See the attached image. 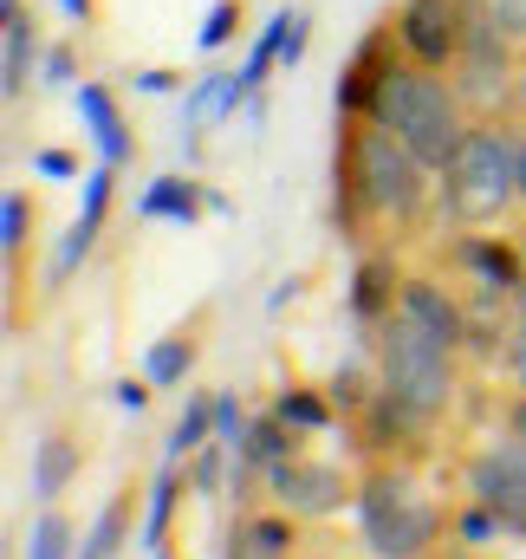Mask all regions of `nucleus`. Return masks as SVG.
I'll return each instance as SVG.
<instances>
[{
    "label": "nucleus",
    "instance_id": "nucleus-27",
    "mask_svg": "<svg viewBox=\"0 0 526 559\" xmlns=\"http://www.w3.org/2000/svg\"><path fill=\"white\" fill-rule=\"evenodd\" d=\"M98 241H105V228H92L85 215L59 235V248H52V261H46V293H65L72 280H79V267L98 254Z\"/></svg>",
    "mask_w": 526,
    "mask_h": 559
},
{
    "label": "nucleus",
    "instance_id": "nucleus-16",
    "mask_svg": "<svg viewBox=\"0 0 526 559\" xmlns=\"http://www.w3.org/2000/svg\"><path fill=\"white\" fill-rule=\"evenodd\" d=\"M299 514H286V508H241L235 514V527H228V554L222 559H299Z\"/></svg>",
    "mask_w": 526,
    "mask_h": 559
},
{
    "label": "nucleus",
    "instance_id": "nucleus-36",
    "mask_svg": "<svg viewBox=\"0 0 526 559\" xmlns=\"http://www.w3.org/2000/svg\"><path fill=\"white\" fill-rule=\"evenodd\" d=\"M306 46H312V13H299V7H292V26H286V52H279V66L292 72V66L306 59Z\"/></svg>",
    "mask_w": 526,
    "mask_h": 559
},
{
    "label": "nucleus",
    "instance_id": "nucleus-11",
    "mask_svg": "<svg viewBox=\"0 0 526 559\" xmlns=\"http://www.w3.org/2000/svg\"><path fill=\"white\" fill-rule=\"evenodd\" d=\"M391 13H396V33H403V52H409L416 66L449 72L455 52H462V39H468L475 0H403V7H391Z\"/></svg>",
    "mask_w": 526,
    "mask_h": 559
},
{
    "label": "nucleus",
    "instance_id": "nucleus-3",
    "mask_svg": "<svg viewBox=\"0 0 526 559\" xmlns=\"http://www.w3.org/2000/svg\"><path fill=\"white\" fill-rule=\"evenodd\" d=\"M351 514L378 559H429L449 540V508L422 488L416 462H364Z\"/></svg>",
    "mask_w": 526,
    "mask_h": 559
},
{
    "label": "nucleus",
    "instance_id": "nucleus-44",
    "mask_svg": "<svg viewBox=\"0 0 526 559\" xmlns=\"http://www.w3.org/2000/svg\"><path fill=\"white\" fill-rule=\"evenodd\" d=\"M521 124H526V59H521Z\"/></svg>",
    "mask_w": 526,
    "mask_h": 559
},
{
    "label": "nucleus",
    "instance_id": "nucleus-46",
    "mask_svg": "<svg viewBox=\"0 0 526 559\" xmlns=\"http://www.w3.org/2000/svg\"><path fill=\"white\" fill-rule=\"evenodd\" d=\"M156 559H176V547H156Z\"/></svg>",
    "mask_w": 526,
    "mask_h": 559
},
{
    "label": "nucleus",
    "instance_id": "nucleus-1",
    "mask_svg": "<svg viewBox=\"0 0 526 559\" xmlns=\"http://www.w3.org/2000/svg\"><path fill=\"white\" fill-rule=\"evenodd\" d=\"M435 209V169L409 143L371 124L338 118L332 143V228L338 241L378 248V235H416Z\"/></svg>",
    "mask_w": 526,
    "mask_h": 559
},
{
    "label": "nucleus",
    "instance_id": "nucleus-33",
    "mask_svg": "<svg viewBox=\"0 0 526 559\" xmlns=\"http://www.w3.org/2000/svg\"><path fill=\"white\" fill-rule=\"evenodd\" d=\"M501 371H507V384H514V391H526V312H514V325H507Z\"/></svg>",
    "mask_w": 526,
    "mask_h": 559
},
{
    "label": "nucleus",
    "instance_id": "nucleus-8",
    "mask_svg": "<svg viewBox=\"0 0 526 559\" xmlns=\"http://www.w3.org/2000/svg\"><path fill=\"white\" fill-rule=\"evenodd\" d=\"M266 501L299 514V521H332L345 508H358V468L345 462H325V455H292L279 468H266Z\"/></svg>",
    "mask_w": 526,
    "mask_h": 559
},
{
    "label": "nucleus",
    "instance_id": "nucleus-34",
    "mask_svg": "<svg viewBox=\"0 0 526 559\" xmlns=\"http://www.w3.org/2000/svg\"><path fill=\"white\" fill-rule=\"evenodd\" d=\"M39 85H79V46H46Z\"/></svg>",
    "mask_w": 526,
    "mask_h": 559
},
{
    "label": "nucleus",
    "instance_id": "nucleus-21",
    "mask_svg": "<svg viewBox=\"0 0 526 559\" xmlns=\"http://www.w3.org/2000/svg\"><path fill=\"white\" fill-rule=\"evenodd\" d=\"M306 449H312V436H306V429H292L273 404L254 411L248 429H241V442H235V455H248L254 468H279V462H292V455H306Z\"/></svg>",
    "mask_w": 526,
    "mask_h": 559
},
{
    "label": "nucleus",
    "instance_id": "nucleus-29",
    "mask_svg": "<svg viewBox=\"0 0 526 559\" xmlns=\"http://www.w3.org/2000/svg\"><path fill=\"white\" fill-rule=\"evenodd\" d=\"M26 559H79V521H72L59 501H46V514L33 521V534H26Z\"/></svg>",
    "mask_w": 526,
    "mask_h": 559
},
{
    "label": "nucleus",
    "instance_id": "nucleus-7",
    "mask_svg": "<svg viewBox=\"0 0 526 559\" xmlns=\"http://www.w3.org/2000/svg\"><path fill=\"white\" fill-rule=\"evenodd\" d=\"M442 267L468 293V306H514L526 274V235H501V228H455L442 248Z\"/></svg>",
    "mask_w": 526,
    "mask_h": 559
},
{
    "label": "nucleus",
    "instance_id": "nucleus-19",
    "mask_svg": "<svg viewBox=\"0 0 526 559\" xmlns=\"http://www.w3.org/2000/svg\"><path fill=\"white\" fill-rule=\"evenodd\" d=\"M143 488L150 481H118L111 488V501L98 508V521L85 527V540H79V559H124V547L136 540V501H143Z\"/></svg>",
    "mask_w": 526,
    "mask_h": 559
},
{
    "label": "nucleus",
    "instance_id": "nucleus-31",
    "mask_svg": "<svg viewBox=\"0 0 526 559\" xmlns=\"http://www.w3.org/2000/svg\"><path fill=\"white\" fill-rule=\"evenodd\" d=\"M384 378L378 371H364V365H338L332 378H325V391H332V404H338V417H358L364 404H371V391H378Z\"/></svg>",
    "mask_w": 526,
    "mask_h": 559
},
{
    "label": "nucleus",
    "instance_id": "nucleus-2",
    "mask_svg": "<svg viewBox=\"0 0 526 559\" xmlns=\"http://www.w3.org/2000/svg\"><path fill=\"white\" fill-rule=\"evenodd\" d=\"M521 209V124H468L435 169V215L449 228H494Z\"/></svg>",
    "mask_w": 526,
    "mask_h": 559
},
{
    "label": "nucleus",
    "instance_id": "nucleus-15",
    "mask_svg": "<svg viewBox=\"0 0 526 559\" xmlns=\"http://www.w3.org/2000/svg\"><path fill=\"white\" fill-rule=\"evenodd\" d=\"M403 280H409V267L396 261V248H358V267H351V319L364 332L384 325L396 306H403Z\"/></svg>",
    "mask_w": 526,
    "mask_h": 559
},
{
    "label": "nucleus",
    "instance_id": "nucleus-32",
    "mask_svg": "<svg viewBox=\"0 0 526 559\" xmlns=\"http://www.w3.org/2000/svg\"><path fill=\"white\" fill-rule=\"evenodd\" d=\"M241 26H248V0H215L208 20H202V33H195V46H202V52H222Z\"/></svg>",
    "mask_w": 526,
    "mask_h": 559
},
{
    "label": "nucleus",
    "instance_id": "nucleus-24",
    "mask_svg": "<svg viewBox=\"0 0 526 559\" xmlns=\"http://www.w3.org/2000/svg\"><path fill=\"white\" fill-rule=\"evenodd\" d=\"M39 235V202L26 189H7L0 195V248H7V280H13V299L26 286V248Z\"/></svg>",
    "mask_w": 526,
    "mask_h": 559
},
{
    "label": "nucleus",
    "instance_id": "nucleus-43",
    "mask_svg": "<svg viewBox=\"0 0 526 559\" xmlns=\"http://www.w3.org/2000/svg\"><path fill=\"white\" fill-rule=\"evenodd\" d=\"M521 209H526V124H521Z\"/></svg>",
    "mask_w": 526,
    "mask_h": 559
},
{
    "label": "nucleus",
    "instance_id": "nucleus-26",
    "mask_svg": "<svg viewBox=\"0 0 526 559\" xmlns=\"http://www.w3.org/2000/svg\"><path fill=\"white\" fill-rule=\"evenodd\" d=\"M208 442H215V397H208V391H189L182 417L169 423L163 462H189V455H195V449H208Z\"/></svg>",
    "mask_w": 526,
    "mask_h": 559
},
{
    "label": "nucleus",
    "instance_id": "nucleus-25",
    "mask_svg": "<svg viewBox=\"0 0 526 559\" xmlns=\"http://www.w3.org/2000/svg\"><path fill=\"white\" fill-rule=\"evenodd\" d=\"M273 411L292 423V429H306V436H325V429L338 423L332 391H325V384H306V378H286V384L273 391Z\"/></svg>",
    "mask_w": 526,
    "mask_h": 559
},
{
    "label": "nucleus",
    "instance_id": "nucleus-37",
    "mask_svg": "<svg viewBox=\"0 0 526 559\" xmlns=\"http://www.w3.org/2000/svg\"><path fill=\"white\" fill-rule=\"evenodd\" d=\"M488 13L501 20V33H507V39L526 52V0H488Z\"/></svg>",
    "mask_w": 526,
    "mask_h": 559
},
{
    "label": "nucleus",
    "instance_id": "nucleus-23",
    "mask_svg": "<svg viewBox=\"0 0 526 559\" xmlns=\"http://www.w3.org/2000/svg\"><path fill=\"white\" fill-rule=\"evenodd\" d=\"M182 488H195V481H189V462H163V468L150 475V488H143V547H150V554L169 547V521H176V508H182Z\"/></svg>",
    "mask_w": 526,
    "mask_h": 559
},
{
    "label": "nucleus",
    "instance_id": "nucleus-35",
    "mask_svg": "<svg viewBox=\"0 0 526 559\" xmlns=\"http://www.w3.org/2000/svg\"><path fill=\"white\" fill-rule=\"evenodd\" d=\"M241 429H248V411H241V397H235V391H222V397H215V436L235 449V442H241Z\"/></svg>",
    "mask_w": 526,
    "mask_h": 559
},
{
    "label": "nucleus",
    "instance_id": "nucleus-40",
    "mask_svg": "<svg viewBox=\"0 0 526 559\" xmlns=\"http://www.w3.org/2000/svg\"><path fill=\"white\" fill-rule=\"evenodd\" d=\"M150 397H156V384H150V378H124V384H118V404H124V411H136V417L150 411Z\"/></svg>",
    "mask_w": 526,
    "mask_h": 559
},
{
    "label": "nucleus",
    "instance_id": "nucleus-17",
    "mask_svg": "<svg viewBox=\"0 0 526 559\" xmlns=\"http://www.w3.org/2000/svg\"><path fill=\"white\" fill-rule=\"evenodd\" d=\"M72 98H79V118H85V131L98 143V163H131L136 156V131L124 124V105H118V92L105 85V79H79L72 85Z\"/></svg>",
    "mask_w": 526,
    "mask_h": 559
},
{
    "label": "nucleus",
    "instance_id": "nucleus-12",
    "mask_svg": "<svg viewBox=\"0 0 526 559\" xmlns=\"http://www.w3.org/2000/svg\"><path fill=\"white\" fill-rule=\"evenodd\" d=\"M396 59H403V33H396V13H384V20L351 46V59L338 66V85H332L338 118H371V98H378V85L391 79Z\"/></svg>",
    "mask_w": 526,
    "mask_h": 559
},
{
    "label": "nucleus",
    "instance_id": "nucleus-28",
    "mask_svg": "<svg viewBox=\"0 0 526 559\" xmlns=\"http://www.w3.org/2000/svg\"><path fill=\"white\" fill-rule=\"evenodd\" d=\"M449 534H455L462 547H475V554H494L501 540H514V534H507V521H501L488 501H475V495H462V501L449 508Z\"/></svg>",
    "mask_w": 526,
    "mask_h": 559
},
{
    "label": "nucleus",
    "instance_id": "nucleus-4",
    "mask_svg": "<svg viewBox=\"0 0 526 559\" xmlns=\"http://www.w3.org/2000/svg\"><path fill=\"white\" fill-rule=\"evenodd\" d=\"M371 358H378V378H384V391L396 404H409L422 423L442 429V417L462 397V352L442 345L409 312H391L384 325H371Z\"/></svg>",
    "mask_w": 526,
    "mask_h": 559
},
{
    "label": "nucleus",
    "instance_id": "nucleus-38",
    "mask_svg": "<svg viewBox=\"0 0 526 559\" xmlns=\"http://www.w3.org/2000/svg\"><path fill=\"white\" fill-rule=\"evenodd\" d=\"M33 169H39V176H52V182H65V176H79V156L52 143V150H33Z\"/></svg>",
    "mask_w": 526,
    "mask_h": 559
},
{
    "label": "nucleus",
    "instance_id": "nucleus-42",
    "mask_svg": "<svg viewBox=\"0 0 526 559\" xmlns=\"http://www.w3.org/2000/svg\"><path fill=\"white\" fill-rule=\"evenodd\" d=\"M59 7H65L72 26H98V20H105V0H59Z\"/></svg>",
    "mask_w": 526,
    "mask_h": 559
},
{
    "label": "nucleus",
    "instance_id": "nucleus-18",
    "mask_svg": "<svg viewBox=\"0 0 526 559\" xmlns=\"http://www.w3.org/2000/svg\"><path fill=\"white\" fill-rule=\"evenodd\" d=\"M39 66H46V46H39V26L26 13V0L0 7V85H7V105L26 98V85H33Z\"/></svg>",
    "mask_w": 526,
    "mask_h": 559
},
{
    "label": "nucleus",
    "instance_id": "nucleus-13",
    "mask_svg": "<svg viewBox=\"0 0 526 559\" xmlns=\"http://www.w3.org/2000/svg\"><path fill=\"white\" fill-rule=\"evenodd\" d=\"M396 312H409L416 325H429L442 345H455V352H468V293L462 286H449L442 274H416L403 280V306Z\"/></svg>",
    "mask_w": 526,
    "mask_h": 559
},
{
    "label": "nucleus",
    "instance_id": "nucleus-30",
    "mask_svg": "<svg viewBox=\"0 0 526 559\" xmlns=\"http://www.w3.org/2000/svg\"><path fill=\"white\" fill-rule=\"evenodd\" d=\"M189 481H195V495H202V501H222V495H228V481H235V449H228L222 436H215L208 449H195V455H189Z\"/></svg>",
    "mask_w": 526,
    "mask_h": 559
},
{
    "label": "nucleus",
    "instance_id": "nucleus-45",
    "mask_svg": "<svg viewBox=\"0 0 526 559\" xmlns=\"http://www.w3.org/2000/svg\"><path fill=\"white\" fill-rule=\"evenodd\" d=\"M514 312H526V274H521V293H514Z\"/></svg>",
    "mask_w": 526,
    "mask_h": 559
},
{
    "label": "nucleus",
    "instance_id": "nucleus-39",
    "mask_svg": "<svg viewBox=\"0 0 526 559\" xmlns=\"http://www.w3.org/2000/svg\"><path fill=\"white\" fill-rule=\"evenodd\" d=\"M136 92H156V98H163V92H182V72H176V66H143V72H136Z\"/></svg>",
    "mask_w": 526,
    "mask_h": 559
},
{
    "label": "nucleus",
    "instance_id": "nucleus-6",
    "mask_svg": "<svg viewBox=\"0 0 526 559\" xmlns=\"http://www.w3.org/2000/svg\"><path fill=\"white\" fill-rule=\"evenodd\" d=\"M521 46L501 33V20L488 13V0H475L468 13V39L449 66V85L468 111V124H514L521 118Z\"/></svg>",
    "mask_w": 526,
    "mask_h": 559
},
{
    "label": "nucleus",
    "instance_id": "nucleus-10",
    "mask_svg": "<svg viewBox=\"0 0 526 559\" xmlns=\"http://www.w3.org/2000/svg\"><path fill=\"white\" fill-rule=\"evenodd\" d=\"M345 423H351L364 462H416V468H422L429 449H435V423H422L409 404H396L384 384L371 391V404H364L358 417H345Z\"/></svg>",
    "mask_w": 526,
    "mask_h": 559
},
{
    "label": "nucleus",
    "instance_id": "nucleus-5",
    "mask_svg": "<svg viewBox=\"0 0 526 559\" xmlns=\"http://www.w3.org/2000/svg\"><path fill=\"white\" fill-rule=\"evenodd\" d=\"M371 124L396 131V138L409 143L429 169H442V163L455 156L462 131H468V111H462V98H455L449 72L416 66V59L403 52V59L391 66V79L378 85V98H371Z\"/></svg>",
    "mask_w": 526,
    "mask_h": 559
},
{
    "label": "nucleus",
    "instance_id": "nucleus-47",
    "mask_svg": "<svg viewBox=\"0 0 526 559\" xmlns=\"http://www.w3.org/2000/svg\"><path fill=\"white\" fill-rule=\"evenodd\" d=\"M306 559H332V554H306Z\"/></svg>",
    "mask_w": 526,
    "mask_h": 559
},
{
    "label": "nucleus",
    "instance_id": "nucleus-41",
    "mask_svg": "<svg viewBox=\"0 0 526 559\" xmlns=\"http://www.w3.org/2000/svg\"><path fill=\"white\" fill-rule=\"evenodd\" d=\"M501 429L526 442V391H507V404H501Z\"/></svg>",
    "mask_w": 526,
    "mask_h": 559
},
{
    "label": "nucleus",
    "instance_id": "nucleus-22",
    "mask_svg": "<svg viewBox=\"0 0 526 559\" xmlns=\"http://www.w3.org/2000/svg\"><path fill=\"white\" fill-rule=\"evenodd\" d=\"M202 209H208L202 176H156V182L136 195V222H182V228H195Z\"/></svg>",
    "mask_w": 526,
    "mask_h": 559
},
{
    "label": "nucleus",
    "instance_id": "nucleus-20",
    "mask_svg": "<svg viewBox=\"0 0 526 559\" xmlns=\"http://www.w3.org/2000/svg\"><path fill=\"white\" fill-rule=\"evenodd\" d=\"M79 468H85V442H79V429H72V423L39 429V442H33V495H39V501H59V495L72 488Z\"/></svg>",
    "mask_w": 526,
    "mask_h": 559
},
{
    "label": "nucleus",
    "instance_id": "nucleus-14",
    "mask_svg": "<svg viewBox=\"0 0 526 559\" xmlns=\"http://www.w3.org/2000/svg\"><path fill=\"white\" fill-rule=\"evenodd\" d=\"M208 325H215V306H195L182 325H169V332L143 352V378H150L156 391L189 384V371H195V365H202V352H208Z\"/></svg>",
    "mask_w": 526,
    "mask_h": 559
},
{
    "label": "nucleus",
    "instance_id": "nucleus-9",
    "mask_svg": "<svg viewBox=\"0 0 526 559\" xmlns=\"http://www.w3.org/2000/svg\"><path fill=\"white\" fill-rule=\"evenodd\" d=\"M462 488H468L475 501H488V508L507 521L514 540H526V442L521 436L494 429V436L462 462Z\"/></svg>",
    "mask_w": 526,
    "mask_h": 559
}]
</instances>
